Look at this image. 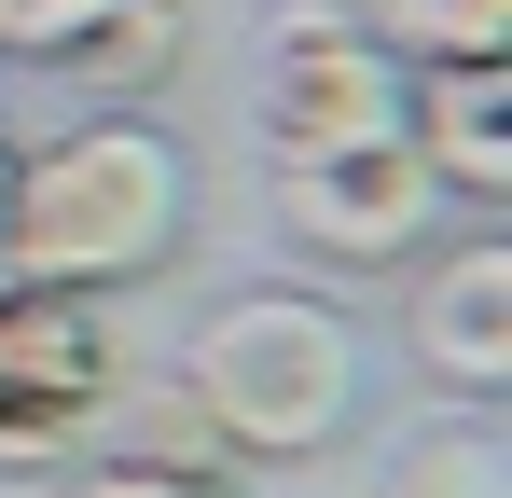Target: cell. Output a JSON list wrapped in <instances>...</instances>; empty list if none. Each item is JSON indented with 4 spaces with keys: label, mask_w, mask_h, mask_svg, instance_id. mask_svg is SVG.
Segmentation results:
<instances>
[{
    "label": "cell",
    "mask_w": 512,
    "mask_h": 498,
    "mask_svg": "<svg viewBox=\"0 0 512 498\" xmlns=\"http://www.w3.org/2000/svg\"><path fill=\"white\" fill-rule=\"evenodd\" d=\"M194 236V153L153 111H84L28 153H0V291H70L111 305L167 277Z\"/></svg>",
    "instance_id": "cell-1"
},
{
    "label": "cell",
    "mask_w": 512,
    "mask_h": 498,
    "mask_svg": "<svg viewBox=\"0 0 512 498\" xmlns=\"http://www.w3.org/2000/svg\"><path fill=\"white\" fill-rule=\"evenodd\" d=\"M180 402L222 429L236 471L319 457V443H346V415H360V332H346L333 291H236L180 346Z\"/></svg>",
    "instance_id": "cell-2"
},
{
    "label": "cell",
    "mask_w": 512,
    "mask_h": 498,
    "mask_svg": "<svg viewBox=\"0 0 512 498\" xmlns=\"http://www.w3.org/2000/svg\"><path fill=\"white\" fill-rule=\"evenodd\" d=\"M402 97H416V70L388 56V28H374L360 0H277V14H263L250 125H263V153H277V166L402 139Z\"/></svg>",
    "instance_id": "cell-3"
},
{
    "label": "cell",
    "mask_w": 512,
    "mask_h": 498,
    "mask_svg": "<svg viewBox=\"0 0 512 498\" xmlns=\"http://www.w3.org/2000/svg\"><path fill=\"white\" fill-rule=\"evenodd\" d=\"M111 388H125V360H111V319H97V305H70V291H0V471H14V485L84 471Z\"/></svg>",
    "instance_id": "cell-4"
},
{
    "label": "cell",
    "mask_w": 512,
    "mask_h": 498,
    "mask_svg": "<svg viewBox=\"0 0 512 498\" xmlns=\"http://www.w3.org/2000/svg\"><path fill=\"white\" fill-rule=\"evenodd\" d=\"M277 222L319 249V263H402L443 222V180L416 166V139H360V153L277 166Z\"/></svg>",
    "instance_id": "cell-5"
},
{
    "label": "cell",
    "mask_w": 512,
    "mask_h": 498,
    "mask_svg": "<svg viewBox=\"0 0 512 498\" xmlns=\"http://www.w3.org/2000/svg\"><path fill=\"white\" fill-rule=\"evenodd\" d=\"M402 346H416L429 388L499 402L512 388V236H457L443 249V263L416 277V305H402Z\"/></svg>",
    "instance_id": "cell-6"
},
{
    "label": "cell",
    "mask_w": 512,
    "mask_h": 498,
    "mask_svg": "<svg viewBox=\"0 0 512 498\" xmlns=\"http://www.w3.org/2000/svg\"><path fill=\"white\" fill-rule=\"evenodd\" d=\"M402 139L443 180V208H512V56H443L402 97Z\"/></svg>",
    "instance_id": "cell-7"
},
{
    "label": "cell",
    "mask_w": 512,
    "mask_h": 498,
    "mask_svg": "<svg viewBox=\"0 0 512 498\" xmlns=\"http://www.w3.org/2000/svg\"><path fill=\"white\" fill-rule=\"evenodd\" d=\"M180 42H194V28H180V0H111L56 70H70V97H97V111H139V97L180 70Z\"/></svg>",
    "instance_id": "cell-8"
},
{
    "label": "cell",
    "mask_w": 512,
    "mask_h": 498,
    "mask_svg": "<svg viewBox=\"0 0 512 498\" xmlns=\"http://www.w3.org/2000/svg\"><path fill=\"white\" fill-rule=\"evenodd\" d=\"M388 498H512V443L485 415H457V429H416L402 457H388Z\"/></svg>",
    "instance_id": "cell-9"
},
{
    "label": "cell",
    "mask_w": 512,
    "mask_h": 498,
    "mask_svg": "<svg viewBox=\"0 0 512 498\" xmlns=\"http://www.w3.org/2000/svg\"><path fill=\"white\" fill-rule=\"evenodd\" d=\"M388 28L402 70H443V56H512V0H360Z\"/></svg>",
    "instance_id": "cell-10"
},
{
    "label": "cell",
    "mask_w": 512,
    "mask_h": 498,
    "mask_svg": "<svg viewBox=\"0 0 512 498\" xmlns=\"http://www.w3.org/2000/svg\"><path fill=\"white\" fill-rule=\"evenodd\" d=\"M111 0H0V56H28V70H56L70 42H84Z\"/></svg>",
    "instance_id": "cell-11"
},
{
    "label": "cell",
    "mask_w": 512,
    "mask_h": 498,
    "mask_svg": "<svg viewBox=\"0 0 512 498\" xmlns=\"http://www.w3.org/2000/svg\"><path fill=\"white\" fill-rule=\"evenodd\" d=\"M70 498H236V485H194V471H153V457H84V471H56Z\"/></svg>",
    "instance_id": "cell-12"
}]
</instances>
